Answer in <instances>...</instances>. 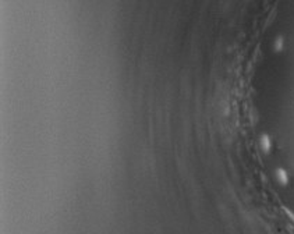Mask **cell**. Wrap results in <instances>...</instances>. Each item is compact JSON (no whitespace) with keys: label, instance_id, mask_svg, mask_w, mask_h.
I'll return each mask as SVG.
<instances>
[{"label":"cell","instance_id":"6da1fadb","mask_svg":"<svg viewBox=\"0 0 294 234\" xmlns=\"http://www.w3.org/2000/svg\"><path fill=\"white\" fill-rule=\"evenodd\" d=\"M276 176H278V180L280 184L286 185L287 183H289V177H287V173L284 172L283 169H279L278 172H276Z\"/></svg>","mask_w":294,"mask_h":234},{"label":"cell","instance_id":"7a4b0ae2","mask_svg":"<svg viewBox=\"0 0 294 234\" xmlns=\"http://www.w3.org/2000/svg\"><path fill=\"white\" fill-rule=\"evenodd\" d=\"M262 147L265 149V152H269V149H271V141H269L268 137H264V138H262Z\"/></svg>","mask_w":294,"mask_h":234}]
</instances>
